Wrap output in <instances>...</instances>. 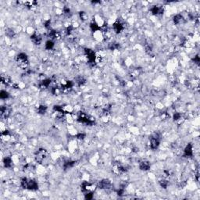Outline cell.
I'll list each match as a JSON object with an SVG mask.
<instances>
[{
    "label": "cell",
    "instance_id": "1",
    "mask_svg": "<svg viewBox=\"0 0 200 200\" xmlns=\"http://www.w3.org/2000/svg\"><path fill=\"white\" fill-rule=\"evenodd\" d=\"M20 185L23 189L30 191H36L39 189L38 181L30 177H23L20 181Z\"/></svg>",
    "mask_w": 200,
    "mask_h": 200
},
{
    "label": "cell",
    "instance_id": "2",
    "mask_svg": "<svg viewBox=\"0 0 200 200\" xmlns=\"http://www.w3.org/2000/svg\"><path fill=\"white\" fill-rule=\"evenodd\" d=\"M16 63L20 68L23 70H26L29 66V60L27 56L25 53L18 54L16 57Z\"/></svg>",
    "mask_w": 200,
    "mask_h": 200
},
{
    "label": "cell",
    "instance_id": "3",
    "mask_svg": "<svg viewBox=\"0 0 200 200\" xmlns=\"http://www.w3.org/2000/svg\"><path fill=\"white\" fill-rule=\"evenodd\" d=\"M49 156L48 152L45 148H39L35 155V161L39 164H43Z\"/></svg>",
    "mask_w": 200,
    "mask_h": 200
},
{
    "label": "cell",
    "instance_id": "4",
    "mask_svg": "<svg viewBox=\"0 0 200 200\" xmlns=\"http://www.w3.org/2000/svg\"><path fill=\"white\" fill-rule=\"evenodd\" d=\"M97 188H98L101 190H110L112 188V182L110 179H102L98 181Z\"/></svg>",
    "mask_w": 200,
    "mask_h": 200
},
{
    "label": "cell",
    "instance_id": "5",
    "mask_svg": "<svg viewBox=\"0 0 200 200\" xmlns=\"http://www.w3.org/2000/svg\"><path fill=\"white\" fill-rule=\"evenodd\" d=\"M173 23L176 25H182L186 23L187 19L182 14H177L173 17Z\"/></svg>",
    "mask_w": 200,
    "mask_h": 200
},
{
    "label": "cell",
    "instance_id": "6",
    "mask_svg": "<svg viewBox=\"0 0 200 200\" xmlns=\"http://www.w3.org/2000/svg\"><path fill=\"white\" fill-rule=\"evenodd\" d=\"M31 39L32 41V42L35 45H40L42 42V36L39 32H35L32 33V35H31Z\"/></svg>",
    "mask_w": 200,
    "mask_h": 200
},
{
    "label": "cell",
    "instance_id": "7",
    "mask_svg": "<svg viewBox=\"0 0 200 200\" xmlns=\"http://www.w3.org/2000/svg\"><path fill=\"white\" fill-rule=\"evenodd\" d=\"M11 112H12L11 108L9 107L8 106H2V107H1V110H0L1 117H2V118L6 119V118H8L10 117V115L11 114Z\"/></svg>",
    "mask_w": 200,
    "mask_h": 200
},
{
    "label": "cell",
    "instance_id": "8",
    "mask_svg": "<svg viewBox=\"0 0 200 200\" xmlns=\"http://www.w3.org/2000/svg\"><path fill=\"white\" fill-rule=\"evenodd\" d=\"M164 12V7L163 6H153L151 8V13L155 16L162 15Z\"/></svg>",
    "mask_w": 200,
    "mask_h": 200
},
{
    "label": "cell",
    "instance_id": "9",
    "mask_svg": "<svg viewBox=\"0 0 200 200\" xmlns=\"http://www.w3.org/2000/svg\"><path fill=\"white\" fill-rule=\"evenodd\" d=\"M139 169L142 171H147L151 168V164L148 160H143L139 163Z\"/></svg>",
    "mask_w": 200,
    "mask_h": 200
},
{
    "label": "cell",
    "instance_id": "10",
    "mask_svg": "<svg viewBox=\"0 0 200 200\" xmlns=\"http://www.w3.org/2000/svg\"><path fill=\"white\" fill-rule=\"evenodd\" d=\"M194 151H193V145L192 144H188L186 147H185V150H184V155L187 157H192L193 156Z\"/></svg>",
    "mask_w": 200,
    "mask_h": 200
},
{
    "label": "cell",
    "instance_id": "11",
    "mask_svg": "<svg viewBox=\"0 0 200 200\" xmlns=\"http://www.w3.org/2000/svg\"><path fill=\"white\" fill-rule=\"evenodd\" d=\"M3 164L6 168H11L14 164V159H13V157H9V156H6V157L4 158Z\"/></svg>",
    "mask_w": 200,
    "mask_h": 200
},
{
    "label": "cell",
    "instance_id": "12",
    "mask_svg": "<svg viewBox=\"0 0 200 200\" xmlns=\"http://www.w3.org/2000/svg\"><path fill=\"white\" fill-rule=\"evenodd\" d=\"M54 48V42L52 40L47 41L45 43V48L47 50H52Z\"/></svg>",
    "mask_w": 200,
    "mask_h": 200
},
{
    "label": "cell",
    "instance_id": "13",
    "mask_svg": "<svg viewBox=\"0 0 200 200\" xmlns=\"http://www.w3.org/2000/svg\"><path fill=\"white\" fill-rule=\"evenodd\" d=\"M47 111V106H40L38 107V113L40 114H45Z\"/></svg>",
    "mask_w": 200,
    "mask_h": 200
},
{
    "label": "cell",
    "instance_id": "14",
    "mask_svg": "<svg viewBox=\"0 0 200 200\" xmlns=\"http://www.w3.org/2000/svg\"><path fill=\"white\" fill-rule=\"evenodd\" d=\"M79 17H80V19L82 20V21H85L88 20V15L85 12L81 11L79 13Z\"/></svg>",
    "mask_w": 200,
    "mask_h": 200
},
{
    "label": "cell",
    "instance_id": "15",
    "mask_svg": "<svg viewBox=\"0 0 200 200\" xmlns=\"http://www.w3.org/2000/svg\"><path fill=\"white\" fill-rule=\"evenodd\" d=\"M9 93L6 92V91L2 90L1 91V94H0V98H2V99H6V98H9Z\"/></svg>",
    "mask_w": 200,
    "mask_h": 200
}]
</instances>
